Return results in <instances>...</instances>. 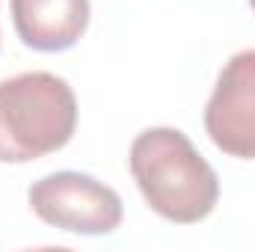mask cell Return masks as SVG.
<instances>
[{"label":"cell","mask_w":255,"mask_h":252,"mask_svg":"<svg viewBox=\"0 0 255 252\" xmlns=\"http://www.w3.org/2000/svg\"><path fill=\"white\" fill-rule=\"evenodd\" d=\"M130 175L145 205L175 223L193 226L220 202V178L178 127H148L130 145Z\"/></svg>","instance_id":"cell-1"},{"label":"cell","mask_w":255,"mask_h":252,"mask_svg":"<svg viewBox=\"0 0 255 252\" xmlns=\"http://www.w3.org/2000/svg\"><path fill=\"white\" fill-rule=\"evenodd\" d=\"M77 98L63 77L27 71L0 80V163H30L68 145Z\"/></svg>","instance_id":"cell-2"},{"label":"cell","mask_w":255,"mask_h":252,"mask_svg":"<svg viewBox=\"0 0 255 252\" xmlns=\"http://www.w3.org/2000/svg\"><path fill=\"white\" fill-rule=\"evenodd\" d=\"M33 214L71 235H113L122 226V199L107 184L83 172H51L27 190Z\"/></svg>","instance_id":"cell-3"},{"label":"cell","mask_w":255,"mask_h":252,"mask_svg":"<svg viewBox=\"0 0 255 252\" xmlns=\"http://www.w3.org/2000/svg\"><path fill=\"white\" fill-rule=\"evenodd\" d=\"M205 130L223 154L255 160V48L223 65L205 107Z\"/></svg>","instance_id":"cell-4"},{"label":"cell","mask_w":255,"mask_h":252,"mask_svg":"<svg viewBox=\"0 0 255 252\" xmlns=\"http://www.w3.org/2000/svg\"><path fill=\"white\" fill-rule=\"evenodd\" d=\"M18 39L42 54H60L89 27V0H9Z\"/></svg>","instance_id":"cell-5"},{"label":"cell","mask_w":255,"mask_h":252,"mask_svg":"<svg viewBox=\"0 0 255 252\" xmlns=\"http://www.w3.org/2000/svg\"><path fill=\"white\" fill-rule=\"evenodd\" d=\"M250 6H253V9H255V0H250Z\"/></svg>","instance_id":"cell-6"}]
</instances>
